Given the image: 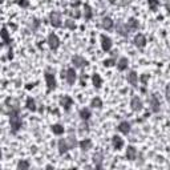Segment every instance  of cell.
Segmentation results:
<instances>
[{
    "instance_id": "39",
    "label": "cell",
    "mask_w": 170,
    "mask_h": 170,
    "mask_svg": "<svg viewBox=\"0 0 170 170\" xmlns=\"http://www.w3.org/2000/svg\"><path fill=\"white\" fill-rule=\"evenodd\" d=\"M8 59H10V60H12V59H13V52H12V48H10V51H8Z\"/></svg>"
},
{
    "instance_id": "2",
    "label": "cell",
    "mask_w": 170,
    "mask_h": 170,
    "mask_svg": "<svg viewBox=\"0 0 170 170\" xmlns=\"http://www.w3.org/2000/svg\"><path fill=\"white\" fill-rule=\"evenodd\" d=\"M49 20H51V24H52L55 28H60L61 24H63V23H61V21H63V20H61V13L60 12H56V11L51 12Z\"/></svg>"
},
{
    "instance_id": "24",
    "label": "cell",
    "mask_w": 170,
    "mask_h": 170,
    "mask_svg": "<svg viewBox=\"0 0 170 170\" xmlns=\"http://www.w3.org/2000/svg\"><path fill=\"white\" fill-rule=\"evenodd\" d=\"M92 8L89 7L88 4H85L84 5V18H85V20H90L92 19Z\"/></svg>"
},
{
    "instance_id": "42",
    "label": "cell",
    "mask_w": 170,
    "mask_h": 170,
    "mask_svg": "<svg viewBox=\"0 0 170 170\" xmlns=\"http://www.w3.org/2000/svg\"><path fill=\"white\" fill-rule=\"evenodd\" d=\"M31 88H33V85L32 84H28L27 85V89H31Z\"/></svg>"
},
{
    "instance_id": "21",
    "label": "cell",
    "mask_w": 170,
    "mask_h": 170,
    "mask_svg": "<svg viewBox=\"0 0 170 170\" xmlns=\"http://www.w3.org/2000/svg\"><path fill=\"white\" fill-rule=\"evenodd\" d=\"M128 65H129L128 59L126 57H121L120 60H118V63H117V68H118V70H125L128 68Z\"/></svg>"
},
{
    "instance_id": "27",
    "label": "cell",
    "mask_w": 170,
    "mask_h": 170,
    "mask_svg": "<svg viewBox=\"0 0 170 170\" xmlns=\"http://www.w3.org/2000/svg\"><path fill=\"white\" fill-rule=\"evenodd\" d=\"M27 108H28L29 110H32V112H36V109H37V108H36L35 100H33L32 97H28V98H27Z\"/></svg>"
},
{
    "instance_id": "43",
    "label": "cell",
    "mask_w": 170,
    "mask_h": 170,
    "mask_svg": "<svg viewBox=\"0 0 170 170\" xmlns=\"http://www.w3.org/2000/svg\"><path fill=\"white\" fill-rule=\"evenodd\" d=\"M169 72H170V67H169Z\"/></svg>"
},
{
    "instance_id": "18",
    "label": "cell",
    "mask_w": 170,
    "mask_h": 170,
    "mask_svg": "<svg viewBox=\"0 0 170 170\" xmlns=\"http://www.w3.org/2000/svg\"><path fill=\"white\" fill-rule=\"evenodd\" d=\"M118 130H120L121 133H124V134H128V133L130 132V124L128 122V121H122V122L118 125Z\"/></svg>"
},
{
    "instance_id": "38",
    "label": "cell",
    "mask_w": 170,
    "mask_h": 170,
    "mask_svg": "<svg viewBox=\"0 0 170 170\" xmlns=\"http://www.w3.org/2000/svg\"><path fill=\"white\" fill-rule=\"evenodd\" d=\"M141 81L144 83V85H146V81H148V76H146V75H142V76H141Z\"/></svg>"
},
{
    "instance_id": "33",
    "label": "cell",
    "mask_w": 170,
    "mask_h": 170,
    "mask_svg": "<svg viewBox=\"0 0 170 170\" xmlns=\"http://www.w3.org/2000/svg\"><path fill=\"white\" fill-rule=\"evenodd\" d=\"M29 168V163L27 162V161H20V162L18 163V169L19 170H25Z\"/></svg>"
},
{
    "instance_id": "6",
    "label": "cell",
    "mask_w": 170,
    "mask_h": 170,
    "mask_svg": "<svg viewBox=\"0 0 170 170\" xmlns=\"http://www.w3.org/2000/svg\"><path fill=\"white\" fill-rule=\"evenodd\" d=\"M116 29H117V32L120 33L121 36H125V37L129 35V32H130L129 27H128V24H125V23H117Z\"/></svg>"
},
{
    "instance_id": "40",
    "label": "cell",
    "mask_w": 170,
    "mask_h": 170,
    "mask_svg": "<svg viewBox=\"0 0 170 170\" xmlns=\"http://www.w3.org/2000/svg\"><path fill=\"white\" fill-rule=\"evenodd\" d=\"M166 98H168V101L170 103V86L166 88Z\"/></svg>"
},
{
    "instance_id": "25",
    "label": "cell",
    "mask_w": 170,
    "mask_h": 170,
    "mask_svg": "<svg viewBox=\"0 0 170 170\" xmlns=\"http://www.w3.org/2000/svg\"><path fill=\"white\" fill-rule=\"evenodd\" d=\"M126 24H128V27H129V29H130V31H136V29H138V21L136 20L134 18L129 19V21H128Z\"/></svg>"
},
{
    "instance_id": "13",
    "label": "cell",
    "mask_w": 170,
    "mask_h": 170,
    "mask_svg": "<svg viewBox=\"0 0 170 170\" xmlns=\"http://www.w3.org/2000/svg\"><path fill=\"white\" fill-rule=\"evenodd\" d=\"M136 157H137V150H136L134 146H128L126 149V158L129 161H134Z\"/></svg>"
},
{
    "instance_id": "28",
    "label": "cell",
    "mask_w": 170,
    "mask_h": 170,
    "mask_svg": "<svg viewBox=\"0 0 170 170\" xmlns=\"http://www.w3.org/2000/svg\"><path fill=\"white\" fill-rule=\"evenodd\" d=\"M52 132L55 133V134L60 136V134H63L64 133V128L61 126L60 124H56V125H52Z\"/></svg>"
},
{
    "instance_id": "31",
    "label": "cell",
    "mask_w": 170,
    "mask_h": 170,
    "mask_svg": "<svg viewBox=\"0 0 170 170\" xmlns=\"http://www.w3.org/2000/svg\"><path fill=\"white\" fill-rule=\"evenodd\" d=\"M80 117L83 118V120H85V121L89 120V117H90V110H89V109H85V108H84V109H81V110H80Z\"/></svg>"
},
{
    "instance_id": "12",
    "label": "cell",
    "mask_w": 170,
    "mask_h": 170,
    "mask_svg": "<svg viewBox=\"0 0 170 170\" xmlns=\"http://www.w3.org/2000/svg\"><path fill=\"white\" fill-rule=\"evenodd\" d=\"M60 104H61V106H64V109L68 112V110H69V108L72 106L73 100L69 97V96H64V97L60 100Z\"/></svg>"
},
{
    "instance_id": "14",
    "label": "cell",
    "mask_w": 170,
    "mask_h": 170,
    "mask_svg": "<svg viewBox=\"0 0 170 170\" xmlns=\"http://www.w3.org/2000/svg\"><path fill=\"white\" fill-rule=\"evenodd\" d=\"M112 144H113V146H114V149L120 150V149L124 146V140H122L121 137H118V136H113Z\"/></svg>"
},
{
    "instance_id": "36",
    "label": "cell",
    "mask_w": 170,
    "mask_h": 170,
    "mask_svg": "<svg viewBox=\"0 0 170 170\" xmlns=\"http://www.w3.org/2000/svg\"><path fill=\"white\" fill-rule=\"evenodd\" d=\"M104 65H105V67H112V65H114V60H113V59H110V60H105V61H104Z\"/></svg>"
},
{
    "instance_id": "16",
    "label": "cell",
    "mask_w": 170,
    "mask_h": 170,
    "mask_svg": "<svg viewBox=\"0 0 170 170\" xmlns=\"http://www.w3.org/2000/svg\"><path fill=\"white\" fill-rule=\"evenodd\" d=\"M93 162H95L97 169L103 168V165H101V163H103V154H101V153H96V154L93 155Z\"/></svg>"
},
{
    "instance_id": "15",
    "label": "cell",
    "mask_w": 170,
    "mask_h": 170,
    "mask_svg": "<svg viewBox=\"0 0 170 170\" xmlns=\"http://www.w3.org/2000/svg\"><path fill=\"white\" fill-rule=\"evenodd\" d=\"M150 104H152V110L154 113L160 112V101H158V98L155 97V96H152L150 97Z\"/></svg>"
},
{
    "instance_id": "5",
    "label": "cell",
    "mask_w": 170,
    "mask_h": 170,
    "mask_svg": "<svg viewBox=\"0 0 170 170\" xmlns=\"http://www.w3.org/2000/svg\"><path fill=\"white\" fill-rule=\"evenodd\" d=\"M112 40H110V37H108L105 35H101V47H103V49L105 51V52H109L110 49H112Z\"/></svg>"
},
{
    "instance_id": "4",
    "label": "cell",
    "mask_w": 170,
    "mask_h": 170,
    "mask_svg": "<svg viewBox=\"0 0 170 170\" xmlns=\"http://www.w3.org/2000/svg\"><path fill=\"white\" fill-rule=\"evenodd\" d=\"M45 81H47V85H48V92H52V90L56 88L55 76L51 75V73H45Z\"/></svg>"
},
{
    "instance_id": "3",
    "label": "cell",
    "mask_w": 170,
    "mask_h": 170,
    "mask_svg": "<svg viewBox=\"0 0 170 170\" xmlns=\"http://www.w3.org/2000/svg\"><path fill=\"white\" fill-rule=\"evenodd\" d=\"M48 45H49L51 49L56 51L59 48V45H60V40H59V37L55 35V33H51L49 36H48Z\"/></svg>"
},
{
    "instance_id": "35",
    "label": "cell",
    "mask_w": 170,
    "mask_h": 170,
    "mask_svg": "<svg viewBox=\"0 0 170 170\" xmlns=\"http://www.w3.org/2000/svg\"><path fill=\"white\" fill-rule=\"evenodd\" d=\"M18 4L20 5V7L27 8L28 5H29V3H28V0H18Z\"/></svg>"
},
{
    "instance_id": "8",
    "label": "cell",
    "mask_w": 170,
    "mask_h": 170,
    "mask_svg": "<svg viewBox=\"0 0 170 170\" xmlns=\"http://www.w3.org/2000/svg\"><path fill=\"white\" fill-rule=\"evenodd\" d=\"M65 78H67L68 84H69V85H73V84H75V81H76V70L73 69V68H69V69L67 70Z\"/></svg>"
},
{
    "instance_id": "9",
    "label": "cell",
    "mask_w": 170,
    "mask_h": 170,
    "mask_svg": "<svg viewBox=\"0 0 170 170\" xmlns=\"http://www.w3.org/2000/svg\"><path fill=\"white\" fill-rule=\"evenodd\" d=\"M130 106H132V110L140 112V110L142 109V103H141V100L138 97H133L132 101H130Z\"/></svg>"
},
{
    "instance_id": "32",
    "label": "cell",
    "mask_w": 170,
    "mask_h": 170,
    "mask_svg": "<svg viewBox=\"0 0 170 170\" xmlns=\"http://www.w3.org/2000/svg\"><path fill=\"white\" fill-rule=\"evenodd\" d=\"M90 106H93V108H101V106H103V101H101V98L100 97H95L92 100V103H90Z\"/></svg>"
},
{
    "instance_id": "17",
    "label": "cell",
    "mask_w": 170,
    "mask_h": 170,
    "mask_svg": "<svg viewBox=\"0 0 170 170\" xmlns=\"http://www.w3.org/2000/svg\"><path fill=\"white\" fill-rule=\"evenodd\" d=\"M68 150H69V146H68V144H67V140L59 141V153H60V154H64V153L68 152Z\"/></svg>"
},
{
    "instance_id": "41",
    "label": "cell",
    "mask_w": 170,
    "mask_h": 170,
    "mask_svg": "<svg viewBox=\"0 0 170 170\" xmlns=\"http://www.w3.org/2000/svg\"><path fill=\"white\" fill-rule=\"evenodd\" d=\"M165 4H166V8L170 10V0H165Z\"/></svg>"
},
{
    "instance_id": "19",
    "label": "cell",
    "mask_w": 170,
    "mask_h": 170,
    "mask_svg": "<svg viewBox=\"0 0 170 170\" xmlns=\"http://www.w3.org/2000/svg\"><path fill=\"white\" fill-rule=\"evenodd\" d=\"M133 0H109L110 4L113 5H117V7H125V5L130 4Z\"/></svg>"
},
{
    "instance_id": "29",
    "label": "cell",
    "mask_w": 170,
    "mask_h": 170,
    "mask_svg": "<svg viewBox=\"0 0 170 170\" xmlns=\"http://www.w3.org/2000/svg\"><path fill=\"white\" fill-rule=\"evenodd\" d=\"M148 4H149L150 11L155 12V11H157V8H158V5H160V1H158V0H148Z\"/></svg>"
},
{
    "instance_id": "1",
    "label": "cell",
    "mask_w": 170,
    "mask_h": 170,
    "mask_svg": "<svg viewBox=\"0 0 170 170\" xmlns=\"http://www.w3.org/2000/svg\"><path fill=\"white\" fill-rule=\"evenodd\" d=\"M10 122H11V128H12V133H18L19 129L21 128V118H20V113H19L18 105L11 109Z\"/></svg>"
},
{
    "instance_id": "7",
    "label": "cell",
    "mask_w": 170,
    "mask_h": 170,
    "mask_svg": "<svg viewBox=\"0 0 170 170\" xmlns=\"http://www.w3.org/2000/svg\"><path fill=\"white\" fill-rule=\"evenodd\" d=\"M72 63L75 64L76 68H83V67H85V65H88V61L85 60L84 57L78 56V55L73 56V57H72Z\"/></svg>"
},
{
    "instance_id": "23",
    "label": "cell",
    "mask_w": 170,
    "mask_h": 170,
    "mask_svg": "<svg viewBox=\"0 0 170 170\" xmlns=\"http://www.w3.org/2000/svg\"><path fill=\"white\" fill-rule=\"evenodd\" d=\"M92 81H93L95 88H101V85H103V80H101L100 75H97V73H95V75L92 76Z\"/></svg>"
},
{
    "instance_id": "22",
    "label": "cell",
    "mask_w": 170,
    "mask_h": 170,
    "mask_svg": "<svg viewBox=\"0 0 170 170\" xmlns=\"http://www.w3.org/2000/svg\"><path fill=\"white\" fill-rule=\"evenodd\" d=\"M78 145H80V148L83 150H89L90 148H92V141H90L89 138H85V140L81 141Z\"/></svg>"
},
{
    "instance_id": "26",
    "label": "cell",
    "mask_w": 170,
    "mask_h": 170,
    "mask_svg": "<svg viewBox=\"0 0 170 170\" xmlns=\"http://www.w3.org/2000/svg\"><path fill=\"white\" fill-rule=\"evenodd\" d=\"M1 39H3V41H4V45H8L11 42V39H10V35H8V32H7V28H3L1 29Z\"/></svg>"
},
{
    "instance_id": "34",
    "label": "cell",
    "mask_w": 170,
    "mask_h": 170,
    "mask_svg": "<svg viewBox=\"0 0 170 170\" xmlns=\"http://www.w3.org/2000/svg\"><path fill=\"white\" fill-rule=\"evenodd\" d=\"M65 27L69 28V29H75V28H76V24H75V21H73L72 19H68V20L65 21Z\"/></svg>"
},
{
    "instance_id": "37",
    "label": "cell",
    "mask_w": 170,
    "mask_h": 170,
    "mask_svg": "<svg viewBox=\"0 0 170 170\" xmlns=\"http://www.w3.org/2000/svg\"><path fill=\"white\" fill-rule=\"evenodd\" d=\"M73 16H75V18L76 19H78V18H80V11H78V10H75V11H73Z\"/></svg>"
},
{
    "instance_id": "11",
    "label": "cell",
    "mask_w": 170,
    "mask_h": 170,
    "mask_svg": "<svg viewBox=\"0 0 170 170\" xmlns=\"http://www.w3.org/2000/svg\"><path fill=\"white\" fill-rule=\"evenodd\" d=\"M128 83L130 85H133V86H137V83H138V75L134 72V70H132V72H129V75H128Z\"/></svg>"
},
{
    "instance_id": "30",
    "label": "cell",
    "mask_w": 170,
    "mask_h": 170,
    "mask_svg": "<svg viewBox=\"0 0 170 170\" xmlns=\"http://www.w3.org/2000/svg\"><path fill=\"white\" fill-rule=\"evenodd\" d=\"M65 140H67V144H68V146H69V149H73L76 145H77V142H76V138L73 137L72 134H70L68 138H65Z\"/></svg>"
},
{
    "instance_id": "10",
    "label": "cell",
    "mask_w": 170,
    "mask_h": 170,
    "mask_svg": "<svg viewBox=\"0 0 170 170\" xmlns=\"http://www.w3.org/2000/svg\"><path fill=\"white\" fill-rule=\"evenodd\" d=\"M134 44L137 45L138 48H144L146 45V39L145 36L142 35V33H138V35H136L134 37Z\"/></svg>"
},
{
    "instance_id": "20",
    "label": "cell",
    "mask_w": 170,
    "mask_h": 170,
    "mask_svg": "<svg viewBox=\"0 0 170 170\" xmlns=\"http://www.w3.org/2000/svg\"><path fill=\"white\" fill-rule=\"evenodd\" d=\"M101 25H103L104 29L109 31V29H112V28H113V20L110 18H104L103 19V23H101Z\"/></svg>"
}]
</instances>
